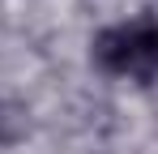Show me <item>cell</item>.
I'll use <instances>...</instances> for the list:
<instances>
[{"instance_id":"obj_1","label":"cell","mask_w":158,"mask_h":154,"mask_svg":"<svg viewBox=\"0 0 158 154\" xmlns=\"http://www.w3.org/2000/svg\"><path fill=\"white\" fill-rule=\"evenodd\" d=\"M94 64L103 73H128L132 69V30L128 26H111L94 39Z\"/></svg>"},{"instance_id":"obj_2","label":"cell","mask_w":158,"mask_h":154,"mask_svg":"<svg viewBox=\"0 0 158 154\" xmlns=\"http://www.w3.org/2000/svg\"><path fill=\"white\" fill-rule=\"evenodd\" d=\"M132 30V77H141V81H154L158 77V22H137L128 26Z\"/></svg>"},{"instance_id":"obj_3","label":"cell","mask_w":158,"mask_h":154,"mask_svg":"<svg viewBox=\"0 0 158 154\" xmlns=\"http://www.w3.org/2000/svg\"><path fill=\"white\" fill-rule=\"evenodd\" d=\"M17 133H22L17 116H13V111H9V107L0 103V146H4V141H17Z\"/></svg>"}]
</instances>
